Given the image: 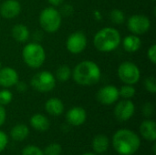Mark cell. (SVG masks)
<instances>
[{"label":"cell","instance_id":"obj_1","mask_svg":"<svg viewBox=\"0 0 156 155\" xmlns=\"http://www.w3.org/2000/svg\"><path fill=\"white\" fill-rule=\"evenodd\" d=\"M71 77L80 86H92L101 78V70L97 63L91 60H83L73 69Z\"/></svg>","mask_w":156,"mask_h":155},{"label":"cell","instance_id":"obj_2","mask_svg":"<svg viewBox=\"0 0 156 155\" xmlns=\"http://www.w3.org/2000/svg\"><path fill=\"white\" fill-rule=\"evenodd\" d=\"M112 145L120 155H133L139 150L141 140L134 132L128 129H121L114 133Z\"/></svg>","mask_w":156,"mask_h":155},{"label":"cell","instance_id":"obj_3","mask_svg":"<svg viewBox=\"0 0 156 155\" xmlns=\"http://www.w3.org/2000/svg\"><path fill=\"white\" fill-rule=\"evenodd\" d=\"M122 42L120 32L112 26L100 29L93 37V45L100 52L107 53L115 50Z\"/></svg>","mask_w":156,"mask_h":155},{"label":"cell","instance_id":"obj_4","mask_svg":"<svg viewBox=\"0 0 156 155\" xmlns=\"http://www.w3.org/2000/svg\"><path fill=\"white\" fill-rule=\"evenodd\" d=\"M22 58L31 69H39L46 60V51L37 42H30L22 49Z\"/></svg>","mask_w":156,"mask_h":155},{"label":"cell","instance_id":"obj_5","mask_svg":"<svg viewBox=\"0 0 156 155\" xmlns=\"http://www.w3.org/2000/svg\"><path fill=\"white\" fill-rule=\"evenodd\" d=\"M38 21L41 28L47 33H55L61 26L62 16L54 6L44 8L39 15Z\"/></svg>","mask_w":156,"mask_h":155},{"label":"cell","instance_id":"obj_6","mask_svg":"<svg viewBox=\"0 0 156 155\" xmlns=\"http://www.w3.org/2000/svg\"><path fill=\"white\" fill-rule=\"evenodd\" d=\"M56 78L53 73L48 70H42L36 73L30 79L31 87L39 92H49L56 87Z\"/></svg>","mask_w":156,"mask_h":155},{"label":"cell","instance_id":"obj_7","mask_svg":"<svg viewBox=\"0 0 156 155\" xmlns=\"http://www.w3.org/2000/svg\"><path fill=\"white\" fill-rule=\"evenodd\" d=\"M117 74L119 79L124 83L129 85H135L139 82L141 78L140 69L136 64L131 61H124L118 67Z\"/></svg>","mask_w":156,"mask_h":155},{"label":"cell","instance_id":"obj_8","mask_svg":"<svg viewBox=\"0 0 156 155\" xmlns=\"http://www.w3.org/2000/svg\"><path fill=\"white\" fill-rule=\"evenodd\" d=\"M127 26L132 34L136 36L144 35L151 28V20L145 15L135 14L129 17Z\"/></svg>","mask_w":156,"mask_h":155},{"label":"cell","instance_id":"obj_9","mask_svg":"<svg viewBox=\"0 0 156 155\" xmlns=\"http://www.w3.org/2000/svg\"><path fill=\"white\" fill-rule=\"evenodd\" d=\"M88 44V39L82 31L71 33L66 40V48L71 54L77 55L83 52Z\"/></svg>","mask_w":156,"mask_h":155},{"label":"cell","instance_id":"obj_10","mask_svg":"<svg viewBox=\"0 0 156 155\" xmlns=\"http://www.w3.org/2000/svg\"><path fill=\"white\" fill-rule=\"evenodd\" d=\"M97 100L102 105H112L120 98L119 89L113 85H106L101 88L96 94Z\"/></svg>","mask_w":156,"mask_h":155},{"label":"cell","instance_id":"obj_11","mask_svg":"<svg viewBox=\"0 0 156 155\" xmlns=\"http://www.w3.org/2000/svg\"><path fill=\"white\" fill-rule=\"evenodd\" d=\"M135 111L134 103L131 100H122L119 101L114 108V115L119 122L130 120Z\"/></svg>","mask_w":156,"mask_h":155},{"label":"cell","instance_id":"obj_12","mask_svg":"<svg viewBox=\"0 0 156 155\" xmlns=\"http://www.w3.org/2000/svg\"><path fill=\"white\" fill-rule=\"evenodd\" d=\"M18 80V73L13 68L2 67L0 69V87L5 89L14 87Z\"/></svg>","mask_w":156,"mask_h":155},{"label":"cell","instance_id":"obj_13","mask_svg":"<svg viewBox=\"0 0 156 155\" xmlns=\"http://www.w3.org/2000/svg\"><path fill=\"white\" fill-rule=\"evenodd\" d=\"M21 12V5L17 0H5L0 5V15L5 19H13Z\"/></svg>","mask_w":156,"mask_h":155},{"label":"cell","instance_id":"obj_14","mask_svg":"<svg viewBox=\"0 0 156 155\" xmlns=\"http://www.w3.org/2000/svg\"><path fill=\"white\" fill-rule=\"evenodd\" d=\"M87 119V112L81 107H73L66 113V120L72 126L82 125Z\"/></svg>","mask_w":156,"mask_h":155},{"label":"cell","instance_id":"obj_15","mask_svg":"<svg viewBox=\"0 0 156 155\" xmlns=\"http://www.w3.org/2000/svg\"><path fill=\"white\" fill-rule=\"evenodd\" d=\"M140 133L144 139L149 142H154L156 140V124L153 120L144 121L139 128Z\"/></svg>","mask_w":156,"mask_h":155},{"label":"cell","instance_id":"obj_16","mask_svg":"<svg viewBox=\"0 0 156 155\" xmlns=\"http://www.w3.org/2000/svg\"><path fill=\"white\" fill-rule=\"evenodd\" d=\"M64 104L61 100L58 98H50L45 103L46 111L51 116H59L64 111Z\"/></svg>","mask_w":156,"mask_h":155},{"label":"cell","instance_id":"obj_17","mask_svg":"<svg viewBox=\"0 0 156 155\" xmlns=\"http://www.w3.org/2000/svg\"><path fill=\"white\" fill-rule=\"evenodd\" d=\"M29 123L34 130L38 131V132H46L49 129V126H50V122L48 119L45 115L40 114V113L34 114L30 118Z\"/></svg>","mask_w":156,"mask_h":155},{"label":"cell","instance_id":"obj_18","mask_svg":"<svg viewBox=\"0 0 156 155\" xmlns=\"http://www.w3.org/2000/svg\"><path fill=\"white\" fill-rule=\"evenodd\" d=\"M142 46L141 38L136 35H129L126 36L122 40V47L123 49L128 53H134L137 52Z\"/></svg>","mask_w":156,"mask_h":155},{"label":"cell","instance_id":"obj_19","mask_svg":"<svg viewBox=\"0 0 156 155\" xmlns=\"http://www.w3.org/2000/svg\"><path fill=\"white\" fill-rule=\"evenodd\" d=\"M11 34L13 38L20 43H24L26 42L30 36V32L29 29L27 26L23 25V24H16L12 27L11 30Z\"/></svg>","mask_w":156,"mask_h":155},{"label":"cell","instance_id":"obj_20","mask_svg":"<svg viewBox=\"0 0 156 155\" xmlns=\"http://www.w3.org/2000/svg\"><path fill=\"white\" fill-rule=\"evenodd\" d=\"M110 145L109 139L104 134H98L94 137L92 141V148L94 152L98 154L105 153Z\"/></svg>","mask_w":156,"mask_h":155},{"label":"cell","instance_id":"obj_21","mask_svg":"<svg viewBox=\"0 0 156 155\" xmlns=\"http://www.w3.org/2000/svg\"><path fill=\"white\" fill-rule=\"evenodd\" d=\"M29 134V129L25 124H16L15 125L10 132V136L14 141L21 142L27 138Z\"/></svg>","mask_w":156,"mask_h":155},{"label":"cell","instance_id":"obj_22","mask_svg":"<svg viewBox=\"0 0 156 155\" xmlns=\"http://www.w3.org/2000/svg\"><path fill=\"white\" fill-rule=\"evenodd\" d=\"M71 73L72 70L68 65H61L56 70V74H55L56 80H58L60 82H66L70 79Z\"/></svg>","mask_w":156,"mask_h":155},{"label":"cell","instance_id":"obj_23","mask_svg":"<svg viewBox=\"0 0 156 155\" xmlns=\"http://www.w3.org/2000/svg\"><path fill=\"white\" fill-rule=\"evenodd\" d=\"M136 90L133 87V85H129V84H124L120 90H119V94L120 97L125 100H130L135 96Z\"/></svg>","mask_w":156,"mask_h":155},{"label":"cell","instance_id":"obj_24","mask_svg":"<svg viewBox=\"0 0 156 155\" xmlns=\"http://www.w3.org/2000/svg\"><path fill=\"white\" fill-rule=\"evenodd\" d=\"M110 19L115 25H122L125 22V14L120 9H113L110 13Z\"/></svg>","mask_w":156,"mask_h":155},{"label":"cell","instance_id":"obj_25","mask_svg":"<svg viewBox=\"0 0 156 155\" xmlns=\"http://www.w3.org/2000/svg\"><path fill=\"white\" fill-rule=\"evenodd\" d=\"M44 155H60L62 153V147L58 143H50L43 151Z\"/></svg>","mask_w":156,"mask_h":155},{"label":"cell","instance_id":"obj_26","mask_svg":"<svg viewBox=\"0 0 156 155\" xmlns=\"http://www.w3.org/2000/svg\"><path fill=\"white\" fill-rule=\"evenodd\" d=\"M13 100V94L8 90H0V105L5 106L9 104Z\"/></svg>","mask_w":156,"mask_h":155},{"label":"cell","instance_id":"obj_27","mask_svg":"<svg viewBox=\"0 0 156 155\" xmlns=\"http://www.w3.org/2000/svg\"><path fill=\"white\" fill-rule=\"evenodd\" d=\"M21 155H44L43 151L34 145H28L22 150Z\"/></svg>","mask_w":156,"mask_h":155},{"label":"cell","instance_id":"obj_28","mask_svg":"<svg viewBox=\"0 0 156 155\" xmlns=\"http://www.w3.org/2000/svg\"><path fill=\"white\" fill-rule=\"evenodd\" d=\"M144 87L147 91L154 94L156 92V79L154 77H148L144 79Z\"/></svg>","mask_w":156,"mask_h":155},{"label":"cell","instance_id":"obj_29","mask_svg":"<svg viewBox=\"0 0 156 155\" xmlns=\"http://www.w3.org/2000/svg\"><path fill=\"white\" fill-rule=\"evenodd\" d=\"M59 14L61 15V16H70L73 14V6L69 4H65V5H61Z\"/></svg>","mask_w":156,"mask_h":155},{"label":"cell","instance_id":"obj_30","mask_svg":"<svg viewBox=\"0 0 156 155\" xmlns=\"http://www.w3.org/2000/svg\"><path fill=\"white\" fill-rule=\"evenodd\" d=\"M154 112V105L151 102H146L143 106V113L145 117H151Z\"/></svg>","mask_w":156,"mask_h":155},{"label":"cell","instance_id":"obj_31","mask_svg":"<svg viewBox=\"0 0 156 155\" xmlns=\"http://www.w3.org/2000/svg\"><path fill=\"white\" fill-rule=\"evenodd\" d=\"M147 57H148V59H149L153 64H155L156 63V45L155 44L152 45V46L148 48V51H147Z\"/></svg>","mask_w":156,"mask_h":155},{"label":"cell","instance_id":"obj_32","mask_svg":"<svg viewBox=\"0 0 156 155\" xmlns=\"http://www.w3.org/2000/svg\"><path fill=\"white\" fill-rule=\"evenodd\" d=\"M7 143H8L7 135L3 131H0V153H2L5 149Z\"/></svg>","mask_w":156,"mask_h":155},{"label":"cell","instance_id":"obj_33","mask_svg":"<svg viewBox=\"0 0 156 155\" xmlns=\"http://www.w3.org/2000/svg\"><path fill=\"white\" fill-rule=\"evenodd\" d=\"M16 86V90L17 91H19V92H25V91H27V85L25 83V82H23V81H17V83L15 85Z\"/></svg>","mask_w":156,"mask_h":155},{"label":"cell","instance_id":"obj_34","mask_svg":"<svg viewBox=\"0 0 156 155\" xmlns=\"http://www.w3.org/2000/svg\"><path fill=\"white\" fill-rule=\"evenodd\" d=\"M6 119V112L4 108V106L0 105V127L5 123Z\"/></svg>","mask_w":156,"mask_h":155},{"label":"cell","instance_id":"obj_35","mask_svg":"<svg viewBox=\"0 0 156 155\" xmlns=\"http://www.w3.org/2000/svg\"><path fill=\"white\" fill-rule=\"evenodd\" d=\"M48 3L52 5V6H59L63 4L64 0H48Z\"/></svg>","mask_w":156,"mask_h":155},{"label":"cell","instance_id":"obj_36","mask_svg":"<svg viewBox=\"0 0 156 155\" xmlns=\"http://www.w3.org/2000/svg\"><path fill=\"white\" fill-rule=\"evenodd\" d=\"M153 153L155 154L156 153V151H155V144H154V146H153Z\"/></svg>","mask_w":156,"mask_h":155},{"label":"cell","instance_id":"obj_37","mask_svg":"<svg viewBox=\"0 0 156 155\" xmlns=\"http://www.w3.org/2000/svg\"><path fill=\"white\" fill-rule=\"evenodd\" d=\"M81 155H96L95 153H83Z\"/></svg>","mask_w":156,"mask_h":155},{"label":"cell","instance_id":"obj_38","mask_svg":"<svg viewBox=\"0 0 156 155\" xmlns=\"http://www.w3.org/2000/svg\"><path fill=\"white\" fill-rule=\"evenodd\" d=\"M2 67H3V65H2V63H1V62H0V69H1V68H2Z\"/></svg>","mask_w":156,"mask_h":155},{"label":"cell","instance_id":"obj_39","mask_svg":"<svg viewBox=\"0 0 156 155\" xmlns=\"http://www.w3.org/2000/svg\"><path fill=\"white\" fill-rule=\"evenodd\" d=\"M152 1H154V0H152Z\"/></svg>","mask_w":156,"mask_h":155}]
</instances>
